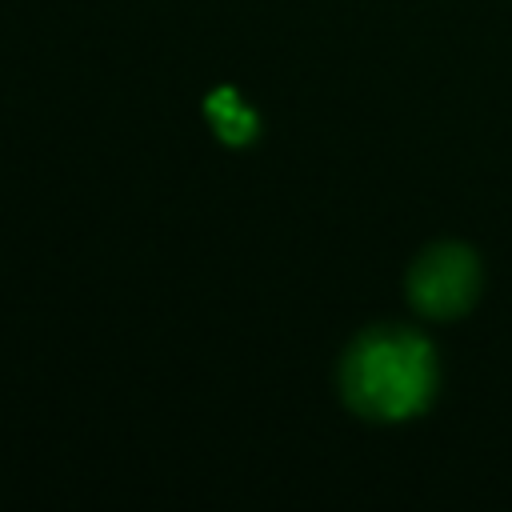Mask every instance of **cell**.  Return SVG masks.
I'll return each mask as SVG.
<instances>
[{
  "mask_svg": "<svg viewBox=\"0 0 512 512\" xmlns=\"http://www.w3.org/2000/svg\"><path fill=\"white\" fill-rule=\"evenodd\" d=\"M340 388L368 420H408L436 392L432 344L408 328H368L340 364Z\"/></svg>",
  "mask_w": 512,
  "mask_h": 512,
  "instance_id": "1",
  "label": "cell"
},
{
  "mask_svg": "<svg viewBox=\"0 0 512 512\" xmlns=\"http://www.w3.org/2000/svg\"><path fill=\"white\" fill-rule=\"evenodd\" d=\"M480 296V260L464 244H432L408 272V300L420 316L452 320Z\"/></svg>",
  "mask_w": 512,
  "mask_h": 512,
  "instance_id": "2",
  "label": "cell"
},
{
  "mask_svg": "<svg viewBox=\"0 0 512 512\" xmlns=\"http://www.w3.org/2000/svg\"><path fill=\"white\" fill-rule=\"evenodd\" d=\"M204 112H208V120H212V128H216V136H220L224 144H248V140L260 132L256 112H252L232 88H216V92L208 96Z\"/></svg>",
  "mask_w": 512,
  "mask_h": 512,
  "instance_id": "3",
  "label": "cell"
}]
</instances>
